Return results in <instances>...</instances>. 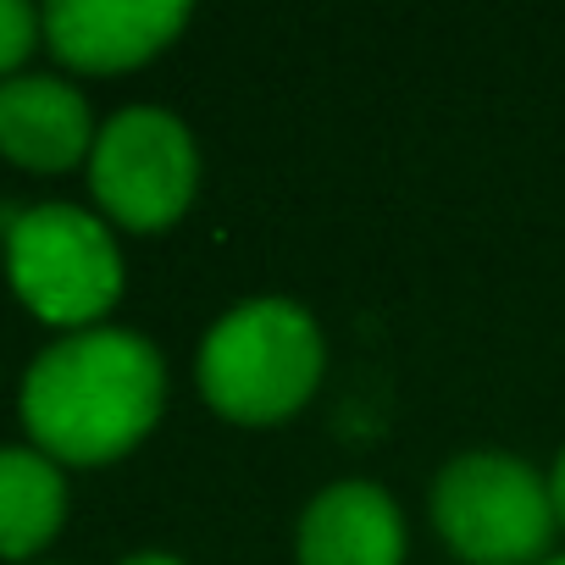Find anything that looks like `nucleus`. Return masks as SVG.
<instances>
[{
    "label": "nucleus",
    "mask_w": 565,
    "mask_h": 565,
    "mask_svg": "<svg viewBox=\"0 0 565 565\" xmlns=\"http://www.w3.org/2000/svg\"><path fill=\"white\" fill-rule=\"evenodd\" d=\"M161 355L122 328H89L51 344L23 383L29 433L78 466L128 455L161 416Z\"/></svg>",
    "instance_id": "obj_1"
},
{
    "label": "nucleus",
    "mask_w": 565,
    "mask_h": 565,
    "mask_svg": "<svg viewBox=\"0 0 565 565\" xmlns=\"http://www.w3.org/2000/svg\"><path fill=\"white\" fill-rule=\"evenodd\" d=\"M322 377V333L289 300L227 311L200 350V388L233 422H277L311 399Z\"/></svg>",
    "instance_id": "obj_2"
},
{
    "label": "nucleus",
    "mask_w": 565,
    "mask_h": 565,
    "mask_svg": "<svg viewBox=\"0 0 565 565\" xmlns=\"http://www.w3.org/2000/svg\"><path fill=\"white\" fill-rule=\"evenodd\" d=\"M12 289L45 322L84 328L122 295V260L111 233L78 205H34L7 238Z\"/></svg>",
    "instance_id": "obj_3"
},
{
    "label": "nucleus",
    "mask_w": 565,
    "mask_h": 565,
    "mask_svg": "<svg viewBox=\"0 0 565 565\" xmlns=\"http://www.w3.org/2000/svg\"><path fill=\"white\" fill-rule=\"evenodd\" d=\"M433 515L449 548L471 565H526L554 532L548 482L510 455H466L433 488Z\"/></svg>",
    "instance_id": "obj_4"
},
{
    "label": "nucleus",
    "mask_w": 565,
    "mask_h": 565,
    "mask_svg": "<svg viewBox=\"0 0 565 565\" xmlns=\"http://www.w3.org/2000/svg\"><path fill=\"white\" fill-rule=\"evenodd\" d=\"M194 145L189 128L167 111H122L106 122V134H95L89 150V183L95 200L139 233H156L167 222L183 216L189 194H194Z\"/></svg>",
    "instance_id": "obj_5"
},
{
    "label": "nucleus",
    "mask_w": 565,
    "mask_h": 565,
    "mask_svg": "<svg viewBox=\"0 0 565 565\" xmlns=\"http://www.w3.org/2000/svg\"><path fill=\"white\" fill-rule=\"evenodd\" d=\"M178 0H56L40 18L51 51L84 73H122L150 62L183 29Z\"/></svg>",
    "instance_id": "obj_6"
},
{
    "label": "nucleus",
    "mask_w": 565,
    "mask_h": 565,
    "mask_svg": "<svg viewBox=\"0 0 565 565\" xmlns=\"http://www.w3.org/2000/svg\"><path fill=\"white\" fill-rule=\"evenodd\" d=\"M405 526L377 482H333L300 521V565H399Z\"/></svg>",
    "instance_id": "obj_7"
},
{
    "label": "nucleus",
    "mask_w": 565,
    "mask_h": 565,
    "mask_svg": "<svg viewBox=\"0 0 565 565\" xmlns=\"http://www.w3.org/2000/svg\"><path fill=\"white\" fill-rule=\"evenodd\" d=\"M95 145L89 106L62 78H12L0 84V150L18 167L62 172Z\"/></svg>",
    "instance_id": "obj_8"
},
{
    "label": "nucleus",
    "mask_w": 565,
    "mask_h": 565,
    "mask_svg": "<svg viewBox=\"0 0 565 565\" xmlns=\"http://www.w3.org/2000/svg\"><path fill=\"white\" fill-rule=\"evenodd\" d=\"M67 515L62 471L34 449H0V554L23 559L56 537Z\"/></svg>",
    "instance_id": "obj_9"
},
{
    "label": "nucleus",
    "mask_w": 565,
    "mask_h": 565,
    "mask_svg": "<svg viewBox=\"0 0 565 565\" xmlns=\"http://www.w3.org/2000/svg\"><path fill=\"white\" fill-rule=\"evenodd\" d=\"M34 34H40V18L23 0H0V73H12L34 51Z\"/></svg>",
    "instance_id": "obj_10"
},
{
    "label": "nucleus",
    "mask_w": 565,
    "mask_h": 565,
    "mask_svg": "<svg viewBox=\"0 0 565 565\" xmlns=\"http://www.w3.org/2000/svg\"><path fill=\"white\" fill-rule=\"evenodd\" d=\"M548 499H554V521H565V455H559V466L548 477Z\"/></svg>",
    "instance_id": "obj_11"
},
{
    "label": "nucleus",
    "mask_w": 565,
    "mask_h": 565,
    "mask_svg": "<svg viewBox=\"0 0 565 565\" xmlns=\"http://www.w3.org/2000/svg\"><path fill=\"white\" fill-rule=\"evenodd\" d=\"M128 565H178V559H167V554H139V559H128Z\"/></svg>",
    "instance_id": "obj_12"
},
{
    "label": "nucleus",
    "mask_w": 565,
    "mask_h": 565,
    "mask_svg": "<svg viewBox=\"0 0 565 565\" xmlns=\"http://www.w3.org/2000/svg\"><path fill=\"white\" fill-rule=\"evenodd\" d=\"M548 565H565V559H548Z\"/></svg>",
    "instance_id": "obj_13"
}]
</instances>
